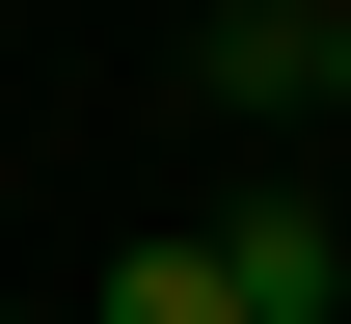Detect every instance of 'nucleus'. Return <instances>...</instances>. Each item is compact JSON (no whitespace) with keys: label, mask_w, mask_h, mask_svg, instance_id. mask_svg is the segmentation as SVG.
<instances>
[{"label":"nucleus","mask_w":351,"mask_h":324,"mask_svg":"<svg viewBox=\"0 0 351 324\" xmlns=\"http://www.w3.org/2000/svg\"><path fill=\"white\" fill-rule=\"evenodd\" d=\"M82 324H243V297H217V243H135V271H108Z\"/></svg>","instance_id":"2"},{"label":"nucleus","mask_w":351,"mask_h":324,"mask_svg":"<svg viewBox=\"0 0 351 324\" xmlns=\"http://www.w3.org/2000/svg\"><path fill=\"white\" fill-rule=\"evenodd\" d=\"M0 324H27V297H0Z\"/></svg>","instance_id":"5"},{"label":"nucleus","mask_w":351,"mask_h":324,"mask_svg":"<svg viewBox=\"0 0 351 324\" xmlns=\"http://www.w3.org/2000/svg\"><path fill=\"white\" fill-rule=\"evenodd\" d=\"M324 108H351V27H324Z\"/></svg>","instance_id":"4"},{"label":"nucleus","mask_w":351,"mask_h":324,"mask_svg":"<svg viewBox=\"0 0 351 324\" xmlns=\"http://www.w3.org/2000/svg\"><path fill=\"white\" fill-rule=\"evenodd\" d=\"M217 297L243 324H351V216H324V189H243V216H217Z\"/></svg>","instance_id":"1"},{"label":"nucleus","mask_w":351,"mask_h":324,"mask_svg":"<svg viewBox=\"0 0 351 324\" xmlns=\"http://www.w3.org/2000/svg\"><path fill=\"white\" fill-rule=\"evenodd\" d=\"M189 27H243V0H189ZM270 27H351V0H270Z\"/></svg>","instance_id":"3"}]
</instances>
